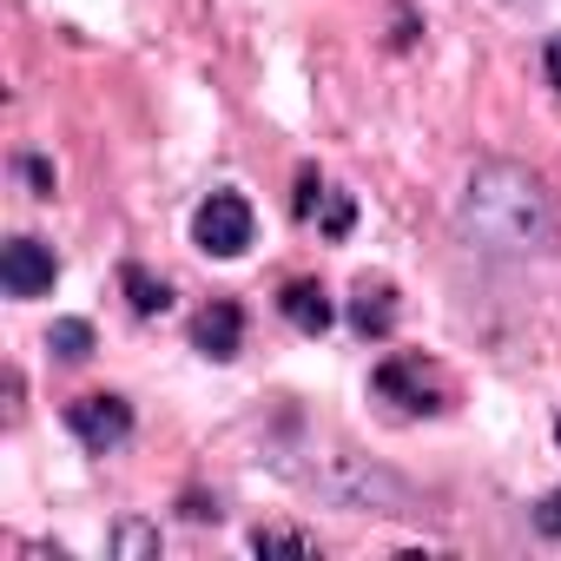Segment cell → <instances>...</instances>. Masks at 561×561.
Instances as JSON below:
<instances>
[{"label":"cell","mask_w":561,"mask_h":561,"mask_svg":"<svg viewBox=\"0 0 561 561\" xmlns=\"http://www.w3.org/2000/svg\"><path fill=\"white\" fill-rule=\"evenodd\" d=\"M456 231L482 257H535L554 244V198L541 192V179L528 165L489 159L469 172V185L456 198Z\"/></svg>","instance_id":"obj_1"},{"label":"cell","mask_w":561,"mask_h":561,"mask_svg":"<svg viewBox=\"0 0 561 561\" xmlns=\"http://www.w3.org/2000/svg\"><path fill=\"white\" fill-rule=\"evenodd\" d=\"M318 489H324L337 508H383V515H410V489H403L397 476H383V469H364L357 456H337V462L318 476Z\"/></svg>","instance_id":"obj_2"},{"label":"cell","mask_w":561,"mask_h":561,"mask_svg":"<svg viewBox=\"0 0 561 561\" xmlns=\"http://www.w3.org/2000/svg\"><path fill=\"white\" fill-rule=\"evenodd\" d=\"M119 285H126V298H133V311H139V318H159V311L172 305V291L159 285L152 271H139V264H126V271H119Z\"/></svg>","instance_id":"obj_10"},{"label":"cell","mask_w":561,"mask_h":561,"mask_svg":"<svg viewBox=\"0 0 561 561\" xmlns=\"http://www.w3.org/2000/svg\"><path fill=\"white\" fill-rule=\"evenodd\" d=\"M370 383H377V397H383V403H397L403 416H436V410L449 403L443 370H436V364H423V357H383Z\"/></svg>","instance_id":"obj_3"},{"label":"cell","mask_w":561,"mask_h":561,"mask_svg":"<svg viewBox=\"0 0 561 561\" xmlns=\"http://www.w3.org/2000/svg\"><path fill=\"white\" fill-rule=\"evenodd\" d=\"M277 305H285V324L291 331H305V337H324L331 331V291L318 285V277H298V285H285V298H277Z\"/></svg>","instance_id":"obj_8"},{"label":"cell","mask_w":561,"mask_h":561,"mask_svg":"<svg viewBox=\"0 0 561 561\" xmlns=\"http://www.w3.org/2000/svg\"><path fill=\"white\" fill-rule=\"evenodd\" d=\"M251 205L238 198V192H211L198 211H192V244L205 251V257H238L244 244H251Z\"/></svg>","instance_id":"obj_4"},{"label":"cell","mask_w":561,"mask_h":561,"mask_svg":"<svg viewBox=\"0 0 561 561\" xmlns=\"http://www.w3.org/2000/svg\"><path fill=\"white\" fill-rule=\"evenodd\" d=\"M554 443H561V416H554Z\"/></svg>","instance_id":"obj_19"},{"label":"cell","mask_w":561,"mask_h":561,"mask_svg":"<svg viewBox=\"0 0 561 561\" xmlns=\"http://www.w3.org/2000/svg\"><path fill=\"white\" fill-rule=\"evenodd\" d=\"M67 430H73L93 456H106V449H119V443L133 436V403L113 397V390H93V397L67 403Z\"/></svg>","instance_id":"obj_5"},{"label":"cell","mask_w":561,"mask_h":561,"mask_svg":"<svg viewBox=\"0 0 561 561\" xmlns=\"http://www.w3.org/2000/svg\"><path fill=\"white\" fill-rule=\"evenodd\" d=\"M535 528H541L548 541H561V489H548V495L535 502Z\"/></svg>","instance_id":"obj_16"},{"label":"cell","mask_w":561,"mask_h":561,"mask_svg":"<svg viewBox=\"0 0 561 561\" xmlns=\"http://www.w3.org/2000/svg\"><path fill=\"white\" fill-rule=\"evenodd\" d=\"M192 351L198 357H211V364H231L238 351H244V311L238 305H205L198 318H192Z\"/></svg>","instance_id":"obj_7"},{"label":"cell","mask_w":561,"mask_h":561,"mask_svg":"<svg viewBox=\"0 0 561 561\" xmlns=\"http://www.w3.org/2000/svg\"><path fill=\"white\" fill-rule=\"evenodd\" d=\"M541 60H548V87L561 93V34H548V54H541Z\"/></svg>","instance_id":"obj_18"},{"label":"cell","mask_w":561,"mask_h":561,"mask_svg":"<svg viewBox=\"0 0 561 561\" xmlns=\"http://www.w3.org/2000/svg\"><path fill=\"white\" fill-rule=\"evenodd\" d=\"M291 205H298V218H318V205H324V179H318V172H298V198H291Z\"/></svg>","instance_id":"obj_15"},{"label":"cell","mask_w":561,"mask_h":561,"mask_svg":"<svg viewBox=\"0 0 561 561\" xmlns=\"http://www.w3.org/2000/svg\"><path fill=\"white\" fill-rule=\"evenodd\" d=\"M351 218H357L351 192H324V238H344V231H351Z\"/></svg>","instance_id":"obj_13"},{"label":"cell","mask_w":561,"mask_h":561,"mask_svg":"<svg viewBox=\"0 0 561 561\" xmlns=\"http://www.w3.org/2000/svg\"><path fill=\"white\" fill-rule=\"evenodd\" d=\"M251 548H257V554H318V541L298 535V528H257Z\"/></svg>","instance_id":"obj_12"},{"label":"cell","mask_w":561,"mask_h":561,"mask_svg":"<svg viewBox=\"0 0 561 561\" xmlns=\"http://www.w3.org/2000/svg\"><path fill=\"white\" fill-rule=\"evenodd\" d=\"M47 351H54L60 364H87V357H93V324H80V318H60V324L47 331Z\"/></svg>","instance_id":"obj_11"},{"label":"cell","mask_w":561,"mask_h":561,"mask_svg":"<svg viewBox=\"0 0 561 561\" xmlns=\"http://www.w3.org/2000/svg\"><path fill=\"white\" fill-rule=\"evenodd\" d=\"M351 324H357V337H390V324H397V298H390V285H364L357 305H351Z\"/></svg>","instance_id":"obj_9"},{"label":"cell","mask_w":561,"mask_h":561,"mask_svg":"<svg viewBox=\"0 0 561 561\" xmlns=\"http://www.w3.org/2000/svg\"><path fill=\"white\" fill-rule=\"evenodd\" d=\"M21 172H27V185H34V192H41V198H47V192H54V172H47V165H41V159H21Z\"/></svg>","instance_id":"obj_17"},{"label":"cell","mask_w":561,"mask_h":561,"mask_svg":"<svg viewBox=\"0 0 561 561\" xmlns=\"http://www.w3.org/2000/svg\"><path fill=\"white\" fill-rule=\"evenodd\" d=\"M54 277H60V257L41 238H14L0 251V285H8V298H47Z\"/></svg>","instance_id":"obj_6"},{"label":"cell","mask_w":561,"mask_h":561,"mask_svg":"<svg viewBox=\"0 0 561 561\" xmlns=\"http://www.w3.org/2000/svg\"><path fill=\"white\" fill-rule=\"evenodd\" d=\"M113 554H159V535L139 528V522H126V528L113 535Z\"/></svg>","instance_id":"obj_14"}]
</instances>
